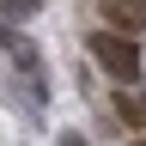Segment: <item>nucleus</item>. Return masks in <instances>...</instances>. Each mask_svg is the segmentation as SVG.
<instances>
[{
	"label": "nucleus",
	"instance_id": "obj_1",
	"mask_svg": "<svg viewBox=\"0 0 146 146\" xmlns=\"http://www.w3.org/2000/svg\"><path fill=\"white\" fill-rule=\"evenodd\" d=\"M91 55L110 79H140V43L134 31H116V25H98L91 31Z\"/></svg>",
	"mask_w": 146,
	"mask_h": 146
},
{
	"label": "nucleus",
	"instance_id": "obj_2",
	"mask_svg": "<svg viewBox=\"0 0 146 146\" xmlns=\"http://www.w3.org/2000/svg\"><path fill=\"white\" fill-rule=\"evenodd\" d=\"M98 18L104 25H116V31H146V0H98Z\"/></svg>",
	"mask_w": 146,
	"mask_h": 146
},
{
	"label": "nucleus",
	"instance_id": "obj_3",
	"mask_svg": "<svg viewBox=\"0 0 146 146\" xmlns=\"http://www.w3.org/2000/svg\"><path fill=\"white\" fill-rule=\"evenodd\" d=\"M110 110H116V116H122V128H134V134L146 128V98H134L122 79H116V91H110Z\"/></svg>",
	"mask_w": 146,
	"mask_h": 146
},
{
	"label": "nucleus",
	"instance_id": "obj_4",
	"mask_svg": "<svg viewBox=\"0 0 146 146\" xmlns=\"http://www.w3.org/2000/svg\"><path fill=\"white\" fill-rule=\"evenodd\" d=\"M36 12V0H0V18H6V25H18V18H31Z\"/></svg>",
	"mask_w": 146,
	"mask_h": 146
},
{
	"label": "nucleus",
	"instance_id": "obj_5",
	"mask_svg": "<svg viewBox=\"0 0 146 146\" xmlns=\"http://www.w3.org/2000/svg\"><path fill=\"white\" fill-rule=\"evenodd\" d=\"M61 146H85V140H79V134H61Z\"/></svg>",
	"mask_w": 146,
	"mask_h": 146
},
{
	"label": "nucleus",
	"instance_id": "obj_6",
	"mask_svg": "<svg viewBox=\"0 0 146 146\" xmlns=\"http://www.w3.org/2000/svg\"><path fill=\"white\" fill-rule=\"evenodd\" d=\"M134 146H146V128H140V134H134Z\"/></svg>",
	"mask_w": 146,
	"mask_h": 146
}]
</instances>
